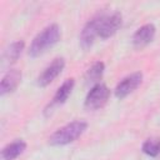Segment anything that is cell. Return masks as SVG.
Masks as SVG:
<instances>
[{"instance_id": "8", "label": "cell", "mask_w": 160, "mask_h": 160, "mask_svg": "<svg viewBox=\"0 0 160 160\" xmlns=\"http://www.w3.org/2000/svg\"><path fill=\"white\" fill-rule=\"evenodd\" d=\"M156 34V28L154 26V24H145L142 26H140L132 35V45L138 49H141L144 46H146L148 44H150Z\"/></svg>"}, {"instance_id": "9", "label": "cell", "mask_w": 160, "mask_h": 160, "mask_svg": "<svg viewBox=\"0 0 160 160\" xmlns=\"http://www.w3.org/2000/svg\"><path fill=\"white\" fill-rule=\"evenodd\" d=\"M21 81V71L16 69H10L1 79L0 84V94L4 96L9 92L15 91V89L19 86Z\"/></svg>"}, {"instance_id": "5", "label": "cell", "mask_w": 160, "mask_h": 160, "mask_svg": "<svg viewBox=\"0 0 160 160\" xmlns=\"http://www.w3.org/2000/svg\"><path fill=\"white\" fill-rule=\"evenodd\" d=\"M64 68H65V59L64 58H56V59H54L44 69V71L38 76V80H36L38 85L40 88L48 86L50 82H52L61 74V71L64 70Z\"/></svg>"}, {"instance_id": "12", "label": "cell", "mask_w": 160, "mask_h": 160, "mask_svg": "<svg viewBox=\"0 0 160 160\" xmlns=\"http://www.w3.org/2000/svg\"><path fill=\"white\" fill-rule=\"evenodd\" d=\"M24 46H25V44L22 40H18V41H14L12 44H10V46L4 52V61L10 65L16 62L24 50Z\"/></svg>"}, {"instance_id": "2", "label": "cell", "mask_w": 160, "mask_h": 160, "mask_svg": "<svg viewBox=\"0 0 160 160\" xmlns=\"http://www.w3.org/2000/svg\"><path fill=\"white\" fill-rule=\"evenodd\" d=\"M88 129V122L84 120H75L71 121L62 128L58 129L50 138L49 142L54 146H62L68 145L70 142H74L76 139H79L85 130Z\"/></svg>"}, {"instance_id": "11", "label": "cell", "mask_w": 160, "mask_h": 160, "mask_svg": "<svg viewBox=\"0 0 160 160\" xmlns=\"http://www.w3.org/2000/svg\"><path fill=\"white\" fill-rule=\"evenodd\" d=\"M25 149H26V142L24 140H20V139L15 140L2 148L0 154L1 160H15L19 155L24 152Z\"/></svg>"}, {"instance_id": "13", "label": "cell", "mask_w": 160, "mask_h": 160, "mask_svg": "<svg viewBox=\"0 0 160 160\" xmlns=\"http://www.w3.org/2000/svg\"><path fill=\"white\" fill-rule=\"evenodd\" d=\"M104 70H105V65L102 61H96L94 62L86 71L85 74V80L88 84H92L96 85L99 84V80L102 78V74H104Z\"/></svg>"}, {"instance_id": "7", "label": "cell", "mask_w": 160, "mask_h": 160, "mask_svg": "<svg viewBox=\"0 0 160 160\" xmlns=\"http://www.w3.org/2000/svg\"><path fill=\"white\" fill-rule=\"evenodd\" d=\"M142 81V74L140 71L132 72L128 76H125L121 81H119V84L116 85L114 94L118 99H124L126 98L129 94H131L135 89H138V86L141 84Z\"/></svg>"}, {"instance_id": "6", "label": "cell", "mask_w": 160, "mask_h": 160, "mask_svg": "<svg viewBox=\"0 0 160 160\" xmlns=\"http://www.w3.org/2000/svg\"><path fill=\"white\" fill-rule=\"evenodd\" d=\"M100 20H101V14H98L91 20H89L85 24V26L82 28V30L80 32L79 41H80V46L84 50H89L92 46V44L95 41V38L98 36V32H99Z\"/></svg>"}, {"instance_id": "4", "label": "cell", "mask_w": 160, "mask_h": 160, "mask_svg": "<svg viewBox=\"0 0 160 160\" xmlns=\"http://www.w3.org/2000/svg\"><path fill=\"white\" fill-rule=\"evenodd\" d=\"M121 24H122V16L119 11H115L111 15L101 14V20H100V24H99L98 36L100 39H104V40L111 38L121 28Z\"/></svg>"}, {"instance_id": "3", "label": "cell", "mask_w": 160, "mask_h": 160, "mask_svg": "<svg viewBox=\"0 0 160 160\" xmlns=\"http://www.w3.org/2000/svg\"><path fill=\"white\" fill-rule=\"evenodd\" d=\"M109 98H110V89L105 84L99 82L89 90L84 105L88 110H98L108 102Z\"/></svg>"}, {"instance_id": "1", "label": "cell", "mask_w": 160, "mask_h": 160, "mask_svg": "<svg viewBox=\"0 0 160 160\" xmlns=\"http://www.w3.org/2000/svg\"><path fill=\"white\" fill-rule=\"evenodd\" d=\"M60 38H61V31L58 24H51L46 26L32 39L31 45L29 48V55L31 58H38L45 54L50 48H52L55 44L59 42Z\"/></svg>"}, {"instance_id": "10", "label": "cell", "mask_w": 160, "mask_h": 160, "mask_svg": "<svg viewBox=\"0 0 160 160\" xmlns=\"http://www.w3.org/2000/svg\"><path fill=\"white\" fill-rule=\"evenodd\" d=\"M74 85H75L74 79H68V80H65V81L61 84V86L56 90V92H55V95H54V98H52V101L49 104L46 111H48L49 109L52 110L55 106L62 105V104L68 100V98L70 96V94H71V91H72V89H74Z\"/></svg>"}, {"instance_id": "14", "label": "cell", "mask_w": 160, "mask_h": 160, "mask_svg": "<svg viewBox=\"0 0 160 160\" xmlns=\"http://www.w3.org/2000/svg\"><path fill=\"white\" fill-rule=\"evenodd\" d=\"M141 150L145 155L150 158H159L160 156V139H148L142 144Z\"/></svg>"}]
</instances>
